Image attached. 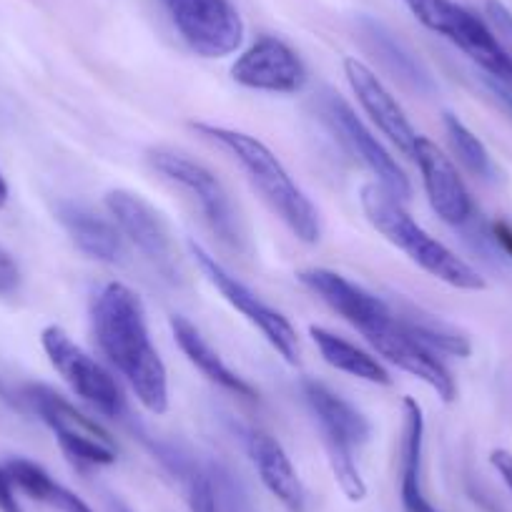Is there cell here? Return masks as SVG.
Returning a JSON list of instances; mask_svg holds the SVG:
<instances>
[{
  "label": "cell",
  "mask_w": 512,
  "mask_h": 512,
  "mask_svg": "<svg viewBox=\"0 0 512 512\" xmlns=\"http://www.w3.org/2000/svg\"><path fill=\"white\" fill-rule=\"evenodd\" d=\"M369 344L377 349V354H382L387 362L397 364L400 369H405L412 377L422 379L425 384H430L432 390L442 397L445 402H452L457 397V384L452 379L450 369L442 362L440 354L435 349L427 347L425 342L415 337L410 329L405 327V322L400 319V314L392 309V314L384 322H379L372 332L364 334Z\"/></svg>",
  "instance_id": "11"
},
{
  "label": "cell",
  "mask_w": 512,
  "mask_h": 512,
  "mask_svg": "<svg viewBox=\"0 0 512 512\" xmlns=\"http://www.w3.org/2000/svg\"><path fill=\"white\" fill-rule=\"evenodd\" d=\"M186 492H189L191 512H219L214 500V487H211L209 475H206V465H199L189 477L184 480Z\"/></svg>",
  "instance_id": "28"
},
{
  "label": "cell",
  "mask_w": 512,
  "mask_h": 512,
  "mask_svg": "<svg viewBox=\"0 0 512 512\" xmlns=\"http://www.w3.org/2000/svg\"><path fill=\"white\" fill-rule=\"evenodd\" d=\"M402 3L410 8V13L422 26L445 38H450L462 11V6H457L452 0H402Z\"/></svg>",
  "instance_id": "27"
},
{
  "label": "cell",
  "mask_w": 512,
  "mask_h": 512,
  "mask_svg": "<svg viewBox=\"0 0 512 512\" xmlns=\"http://www.w3.org/2000/svg\"><path fill=\"white\" fill-rule=\"evenodd\" d=\"M344 73H347V81L352 86L354 96L362 103V108L367 111V116L377 123V128L382 131L392 144L400 151H405L407 156H412L417 144V131L412 128V123L407 121L405 111L400 108V103L395 101L384 83L364 66L357 58H347L344 61Z\"/></svg>",
  "instance_id": "16"
},
{
  "label": "cell",
  "mask_w": 512,
  "mask_h": 512,
  "mask_svg": "<svg viewBox=\"0 0 512 512\" xmlns=\"http://www.w3.org/2000/svg\"><path fill=\"white\" fill-rule=\"evenodd\" d=\"M108 211L116 219L118 231L126 236L141 254L154 264L159 272L166 277L176 274V254L174 241H171L169 229H166L164 219L159 211L151 204H146L139 194L131 191H111L106 196Z\"/></svg>",
  "instance_id": "13"
},
{
  "label": "cell",
  "mask_w": 512,
  "mask_h": 512,
  "mask_svg": "<svg viewBox=\"0 0 512 512\" xmlns=\"http://www.w3.org/2000/svg\"><path fill=\"white\" fill-rule=\"evenodd\" d=\"M93 332L98 347L126 377L141 405L154 415H164L169 410V379L151 344L139 294L126 284H106L93 302Z\"/></svg>",
  "instance_id": "1"
},
{
  "label": "cell",
  "mask_w": 512,
  "mask_h": 512,
  "mask_svg": "<svg viewBox=\"0 0 512 512\" xmlns=\"http://www.w3.org/2000/svg\"><path fill=\"white\" fill-rule=\"evenodd\" d=\"M317 111L322 121L332 128V134H337V139L377 176L379 186L387 194L395 196L397 201L410 199L412 186L402 166L392 159L390 151L379 144L377 136H372V131L364 126L362 118L352 111V106L339 93L324 88L317 98Z\"/></svg>",
  "instance_id": "7"
},
{
  "label": "cell",
  "mask_w": 512,
  "mask_h": 512,
  "mask_svg": "<svg viewBox=\"0 0 512 512\" xmlns=\"http://www.w3.org/2000/svg\"><path fill=\"white\" fill-rule=\"evenodd\" d=\"M400 319L405 322V327L415 334L420 342H425L427 347L435 349L437 354L445 352L452 357H470L472 347L470 339L462 332H457L455 327L445 324L442 319L430 317V314H422L420 309H407V312H397Z\"/></svg>",
  "instance_id": "24"
},
{
  "label": "cell",
  "mask_w": 512,
  "mask_h": 512,
  "mask_svg": "<svg viewBox=\"0 0 512 512\" xmlns=\"http://www.w3.org/2000/svg\"><path fill=\"white\" fill-rule=\"evenodd\" d=\"M445 128L447 139H450V146L452 151H455L457 159H460V164L465 166L472 176H477V179L495 181V164H492L485 144L472 134L470 128H467L455 113H445Z\"/></svg>",
  "instance_id": "25"
},
{
  "label": "cell",
  "mask_w": 512,
  "mask_h": 512,
  "mask_svg": "<svg viewBox=\"0 0 512 512\" xmlns=\"http://www.w3.org/2000/svg\"><path fill=\"white\" fill-rule=\"evenodd\" d=\"M359 38H362L364 48L382 63L397 81L405 83L412 91L422 93V96H432L437 91V83L432 73L422 66L420 58L410 51L402 41H397L395 33L387 31L374 18H359L357 21Z\"/></svg>",
  "instance_id": "18"
},
{
  "label": "cell",
  "mask_w": 512,
  "mask_h": 512,
  "mask_svg": "<svg viewBox=\"0 0 512 512\" xmlns=\"http://www.w3.org/2000/svg\"><path fill=\"white\" fill-rule=\"evenodd\" d=\"M186 46L204 58H224L244 41V21L231 0H161Z\"/></svg>",
  "instance_id": "9"
},
{
  "label": "cell",
  "mask_w": 512,
  "mask_h": 512,
  "mask_svg": "<svg viewBox=\"0 0 512 512\" xmlns=\"http://www.w3.org/2000/svg\"><path fill=\"white\" fill-rule=\"evenodd\" d=\"M189 249L191 256L196 259V264L201 267V272H204L206 277H209V282L219 289L221 297H224L236 312L244 314V317L267 337V342L272 344L289 364H297L299 339L292 324H289L277 309H272L267 302H262V299L256 297V294L251 292L246 284H241L234 274L226 272V269L216 262V256H211L204 246L196 244V241H189Z\"/></svg>",
  "instance_id": "10"
},
{
  "label": "cell",
  "mask_w": 512,
  "mask_h": 512,
  "mask_svg": "<svg viewBox=\"0 0 512 512\" xmlns=\"http://www.w3.org/2000/svg\"><path fill=\"white\" fill-rule=\"evenodd\" d=\"M412 159L417 161L422 171V181H425L432 211L450 226L467 224L475 214V206H472L470 191H467L462 176L457 174L450 156L442 154L430 139L420 136L415 151H412Z\"/></svg>",
  "instance_id": "14"
},
{
  "label": "cell",
  "mask_w": 512,
  "mask_h": 512,
  "mask_svg": "<svg viewBox=\"0 0 512 512\" xmlns=\"http://www.w3.org/2000/svg\"><path fill=\"white\" fill-rule=\"evenodd\" d=\"M206 475L214 487L216 510L219 512H256L244 482L224 465V462H206Z\"/></svg>",
  "instance_id": "26"
},
{
  "label": "cell",
  "mask_w": 512,
  "mask_h": 512,
  "mask_svg": "<svg viewBox=\"0 0 512 512\" xmlns=\"http://www.w3.org/2000/svg\"><path fill=\"white\" fill-rule=\"evenodd\" d=\"M41 342L53 367L71 384V390L81 400H86L93 410L111 417V420H121L126 415V397H123L116 379L91 354L83 352L61 327L43 329Z\"/></svg>",
  "instance_id": "8"
},
{
  "label": "cell",
  "mask_w": 512,
  "mask_h": 512,
  "mask_svg": "<svg viewBox=\"0 0 512 512\" xmlns=\"http://www.w3.org/2000/svg\"><path fill=\"white\" fill-rule=\"evenodd\" d=\"M490 234H492V239H495L500 254L507 256V259H512V224H507V221H502V219L492 221Z\"/></svg>",
  "instance_id": "32"
},
{
  "label": "cell",
  "mask_w": 512,
  "mask_h": 512,
  "mask_svg": "<svg viewBox=\"0 0 512 512\" xmlns=\"http://www.w3.org/2000/svg\"><path fill=\"white\" fill-rule=\"evenodd\" d=\"M246 452L254 462L256 472L267 485V490L287 507L289 512H304L307 507V490L294 470L292 460L284 452V447L274 440L269 432L251 430L246 435Z\"/></svg>",
  "instance_id": "17"
},
{
  "label": "cell",
  "mask_w": 512,
  "mask_h": 512,
  "mask_svg": "<svg viewBox=\"0 0 512 512\" xmlns=\"http://www.w3.org/2000/svg\"><path fill=\"white\" fill-rule=\"evenodd\" d=\"M171 332H174L176 344H179L181 352L189 357V362L194 364V367L199 369L204 377H209L211 382L219 384L221 390L231 392V395L241 397V400H249V402H254L256 397H259L249 382H244L239 374L231 372V369L221 362L219 354L209 347V342L201 337L199 329H196L189 319L171 317Z\"/></svg>",
  "instance_id": "21"
},
{
  "label": "cell",
  "mask_w": 512,
  "mask_h": 512,
  "mask_svg": "<svg viewBox=\"0 0 512 512\" xmlns=\"http://www.w3.org/2000/svg\"><path fill=\"white\" fill-rule=\"evenodd\" d=\"M231 78L254 91L297 93L307 83V68L282 38L262 36L236 58Z\"/></svg>",
  "instance_id": "12"
},
{
  "label": "cell",
  "mask_w": 512,
  "mask_h": 512,
  "mask_svg": "<svg viewBox=\"0 0 512 512\" xmlns=\"http://www.w3.org/2000/svg\"><path fill=\"white\" fill-rule=\"evenodd\" d=\"M422 455H425V415L415 397L405 400V435H402L400 497L405 512H437L422 487Z\"/></svg>",
  "instance_id": "20"
},
{
  "label": "cell",
  "mask_w": 512,
  "mask_h": 512,
  "mask_svg": "<svg viewBox=\"0 0 512 512\" xmlns=\"http://www.w3.org/2000/svg\"><path fill=\"white\" fill-rule=\"evenodd\" d=\"M149 159L164 179H169L171 184L181 186L186 194H191V199L199 204L204 219L209 221L214 234L224 244L234 246V249H244V229H241L239 214H236L221 181L209 169L171 149H154Z\"/></svg>",
  "instance_id": "6"
},
{
  "label": "cell",
  "mask_w": 512,
  "mask_h": 512,
  "mask_svg": "<svg viewBox=\"0 0 512 512\" xmlns=\"http://www.w3.org/2000/svg\"><path fill=\"white\" fill-rule=\"evenodd\" d=\"M485 8L487 18H490V23L495 26V31L512 43V13L502 6L500 0H487Z\"/></svg>",
  "instance_id": "31"
},
{
  "label": "cell",
  "mask_w": 512,
  "mask_h": 512,
  "mask_svg": "<svg viewBox=\"0 0 512 512\" xmlns=\"http://www.w3.org/2000/svg\"><path fill=\"white\" fill-rule=\"evenodd\" d=\"M299 282L317 294L324 304H329L339 317L347 319L354 329H359L362 337L392 314V307L384 299L374 297L372 292L329 269H307L299 274Z\"/></svg>",
  "instance_id": "15"
},
{
  "label": "cell",
  "mask_w": 512,
  "mask_h": 512,
  "mask_svg": "<svg viewBox=\"0 0 512 512\" xmlns=\"http://www.w3.org/2000/svg\"><path fill=\"white\" fill-rule=\"evenodd\" d=\"M362 209L367 214L369 224L379 231L387 241L405 251L417 267L425 269L440 282L450 287L467 289V292H480L485 289V279L465 262L455 251L447 249L442 241L427 234L410 214L400 206L395 196H390L382 186H364L362 189Z\"/></svg>",
  "instance_id": "3"
},
{
  "label": "cell",
  "mask_w": 512,
  "mask_h": 512,
  "mask_svg": "<svg viewBox=\"0 0 512 512\" xmlns=\"http://www.w3.org/2000/svg\"><path fill=\"white\" fill-rule=\"evenodd\" d=\"M302 392L322 432L324 450H327L339 487L352 502H362L367 497V485L354 460V450H359L369 440L372 427L367 417L317 379H304Z\"/></svg>",
  "instance_id": "4"
},
{
  "label": "cell",
  "mask_w": 512,
  "mask_h": 512,
  "mask_svg": "<svg viewBox=\"0 0 512 512\" xmlns=\"http://www.w3.org/2000/svg\"><path fill=\"white\" fill-rule=\"evenodd\" d=\"M8 201V184H6V179H3V174H0V206L6 204Z\"/></svg>",
  "instance_id": "35"
},
{
  "label": "cell",
  "mask_w": 512,
  "mask_h": 512,
  "mask_svg": "<svg viewBox=\"0 0 512 512\" xmlns=\"http://www.w3.org/2000/svg\"><path fill=\"white\" fill-rule=\"evenodd\" d=\"M6 470L11 472L18 490H23L28 497H33V500L46 502V505L56 507L58 512H93L76 492L58 485V482L53 480L41 465H36V462L23 460V457H13V460L6 462Z\"/></svg>",
  "instance_id": "23"
},
{
  "label": "cell",
  "mask_w": 512,
  "mask_h": 512,
  "mask_svg": "<svg viewBox=\"0 0 512 512\" xmlns=\"http://www.w3.org/2000/svg\"><path fill=\"white\" fill-rule=\"evenodd\" d=\"M21 284V269L13 262V256L0 246V294L16 292Z\"/></svg>",
  "instance_id": "29"
},
{
  "label": "cell",
  "mask_w": 512,
  "mask_h": 512,
  "mask_svg": "<svg viewBox=\"0 0 512 512\" xmlns=\"http://www.w3.org/2000/svg\"><path fill=\"white\" fill-rule=\"evenodd\" d=\"M490 462L492 467L497 470V475L502 477V482H505L507 487H510L512 492V455L507 450H495L490 455Z\"/></svg>",
  "instance_id": "33"
},
{
  "label": "cell",
  "mask_w": 512,
  "mask_h": 512,
  "mask_svg": "<svg viewBox=\"0 0 512 512\" xmlns=\"http://www.w3.org/2000/svg\"><path fill=\"white\" fill-rule=\"evenodd\" d=\"M194 131L219 144L221 149L229 151L239 161L254 189L262 194V199L272 206L274 214L289 226V231L299 241L317 244L319 236H322L319 211L304 196V191L294 184L282 161L262 141L249 134H241V131H231V128L211 126V123H194Z\"/></svg>",
  "instance_id": "2"
},
{
  "label": "cell",
  "mask_w": 512,
  "mask_h": 512,
  "mask_svg": "<svg viewBox=\"0 0 512 512\" xmlns=\"http://www.w3.org/2000/svg\"><path fill=\"white\" fill-rule=\"evenodd\" d=\"M485 86L490 88L492 96H495L497 101H500L502 106H505V111L512 113V91H507L505 86H500V83L492 81V78H487V76H485Z\"/></svg>",
  "instance_id": "34"
},
{
  "label": "cell",
  "mask_w": 512,
  "mask_h": 512,
  "mask_svg": "<svg viewBox=\"0 0 512 512\" xmlns=\"http://www.w3.org/2000/svg\"><path fill=\"white\" fill-rule=\"evenodd\" d=\"M58 221L63 224V229L71 234L73 244L88 254L96 262L106 264H118L123 259V239L121 231L113 224H108L106 219H101L98 214H93L91 209H86L83 204L76 201H61L56 209Z\"/></svg>",
  "instance_id": "19"
},
{
  "label": "cell",
  "mask_w": 512,
  "mask_h": 512,
  "mask_svg": "<svg viewBox=\"0 0 512 512\" xmlns=\"http://www.w3.org/2000/svg\"><path fill=\"white\" fill-rule=\"evenodd\" d=\"M111 510L113 512H131L126 505H123V502H116V500H111Z\"/></svg>",
  "instance_id": "36"
},
{
  "label": "cell",
  "mask_w": 512,
  "mask_h": 512,
  "mask_svg": "<svg viewBox=\"0 0 512 512\" xmlns=\"http://www.w3.org/2000/svg\"><path fill=\"white\" fill-rule=\"evenodd\" d=\"M23 395L36 415L56 432L58 445L73 465L103 467L116 462V442L111 440V435L101 425L88 420L83 412H78L66 397L46 384H28Z\"/></svg>",
  "instance_id": "5"
},
{
  "label": "cell",
  "mask_w": 512,
  "mask_h": 512,
  "mask_svg": "<svg viewBox=\"0 0 512 512\" xmlns=\"http://www.w3.org/2000/svg\"><path fill=\"white\" fill-rule=\"evenodd\" d=\"M309 334H312L324 362L332 364L334 369H339L344 374H352L357 379H364V382L392 384V377L384 369V364L379 359H374L372 354L364 352V349L354 347L352 342H347V339H342L339 334L329 332L324 327H312Z\"/></svg>",
  "instance_id": "22"
},
{
  "label": "cell",
  "mask_w": 512,
  "mask_h": 512,
  "mask_svg": "<svg viewBox=\"0 0 512 512\" xmlns=\"http://www.w3.org/2000/svg\"><path fill=\"white\" fill-rule=\"evenodd\" d=\"M0 512H23L16 497V482H13L6 465H0Z\"/></svg>",
  "instance_id": "30"
}]
</instances>
